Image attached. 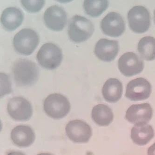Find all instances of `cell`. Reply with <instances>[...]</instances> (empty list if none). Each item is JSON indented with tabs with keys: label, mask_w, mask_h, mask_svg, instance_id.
Returning <instances> with one entry per match:
<instances>
[{
	"label": "cell",
	"mask_w": 155,
	"mask_h": 155,
	"mask_svg": "<svg viewBox=\"0 0 155 155\" xmlns=\"http://www.w3.org/2000/svg\"><path fill=\"white\" fill-rule=\"evenodd\" d=\"M15 84L18 86L29 87L38 82L39 77L38 67L33 61L20 59L15 61L12 68Z\"/></svg>",
	"instance_id": "6da1fadb"
},
{
	"label": "cell",
	"mask_w": 155,
	"mask_h": 155,
	"mask_svg": "<svg viewBox=\"0 0 155 155\" xmlns=\"http://www.w3.org/2000/svg\"><path fill=\"white\" fill-rule=\"evenodd\" d=\"M127 17L130 28L136 33L146 32L150 27V14L143 6L133 7L128 12Z\"/></svg>",
	"instance_id": "8992f818"
},
{
	"label": "cell",
	"mask_w": 155,
	"mask_h": 155,
	"mask_svg": "<svg viewBox=\"0 0 155 155\" xmlns=\"http://www.w3.org/2000/svg\"><path fill=\"white\" fill-rule=\"evenodd\" d=\"M63 53L61 48L54 43L48 42L41 46L36 55L41 66L47 70H54L61 64Z\"/></svg>",
	"instance_id": "277c9868"
},
{
	"label": "cell",
	"mask_w": 155,
	"mask_h": 155,
	"mask_svg": "<svg viewBox=\"0 0 155 155\" xmlns=\"http://www.w3.org/2000/svg\"><path fill=\"white\" fill-rule=\"evenodd\" d=\"M38 155H53L52 154H49V153H40V154H38Z\"/></svg>",
	"instance_id": "484cf974"
},
{
	"label": "cell",
	"mask_w": 155,
	"mask_h": 155,
	"mask_svg": "<svg viewBox=\"0 0 155 155\" xmlns=\"http://www.w3.org/2000/svg\"><path fill=\"white\" fill-rule=\"evenodd\" d=\"M137 51L142 58L148 61L155 59V38L145 36L141 38L137 45Z\"/></svg>",
	"instance_id": "ffe728a7"
},
{
	"label": "cell",
	"mask_w": 155,
	"mask_h": 155,
	"mask_svg": "<svg viewBox=\"0 0 155 155\" xmlns=\"http://www.w3.org/2000/svg\"><path fill=\"white\" fill-rule=\"evenodd\" d=\"M43 108L48 116L55 119L64 118L70 112L71 104L69 100L60 94L48 95L44 101Z\"/></svg>",
	"instance_id": "5b68a950"
},
{
	"label": "cell",
	"mask_w": 155,
	"mask_h": 155,
	"mask_svg": "<svg viewBox=\"0 0 155 155\" xmlns=\"http://www.w3.org/2000/svg\"><path fill=\"white\" fill-rule=\"evenodd\" d=\"M123 92L122 83L117 78L106 81L102 88V94L105 101L110 103L117 102L122 97Z\"/></svg>",
	"instance_id": "e0dca14e"
},
{
	"label": "cell",
	"mask_w": 155,
	"mask_h": 155,
	"mask_svg": "<svg viewBox=\"0 0 155 155\" xmlns=\"http://www.w3.org/2000/svg\"><path fill=\"white\" fill-rule=\"evenodd\" d=\"M154 131L149 124L134 126L131 129V138L134 143L140 146H144L154 137Z\"/></svg>",
	"instance_id": "ac0fdd59"
},
{
	"label": "cell",
	"mask_w": 155,
	"mask_h": 155,
	"mask_svg": "<svg viewBox=\"0 0 155 155\" xmlns=\"http://www.w3.org/2000/svg\"><path fill=\"white\" fill-rule=\"evenodd\" d=\"M151 84L146 79L140 78L130 81L126 86L125 96L132 101L146 100L151 94Z\"/></svg>",
	"instance_id": "9c48e42d"
},
{
	"label": "cell",
	"mask_w": 155,
	"mask_h": 155,
	"mask_svg": "<svg viewBox=\"0 0 155 155\" xmlns=\"http://www.w3.org/2000/svg\"><path fill=\"white\" fill-rule=\"evenodd\" d=\"M147 154L148 155H155V143L149 148Z\"/></svg>",
	"instance_id": "cb8c5ba5"
},
{
	"label": "cell",
	"mask_w": 155,
	"mask_h": 155,
	"mask_svg": "<svg viewBox=\"0 0 155 155\" xmlns=\"http://www.w3.org/2000/svg\"><path fill=\"white\" fill-rule=\"evenodd\" d=\"M102 31L108 36L117 38L125 32V23L120 14L111 12L103 18L100 23Z\"/></svg>",
	"instance_id": "30bf717a"
},
{
	"label": "cell",
	"mask_w": 155,
	"mask_h": 155,
	"mask_svg": "<svg viewBox=\"0 0 155 155\" xmlns=\"http://www.w3.org/2000/svg\"><path fill=\"white\" fill-rule=\"evenodd\" d=\"M119 51V43L117 41L103 38L96 43L94 52L99 59L110 62L116 58Z\"/></svg>",
	"instance_id": "5bb4252c"
},
{
	"label": "cell",
	"mask_w": 155,
	"mask_h": 155,
	"mask_svg": "<svg viewBox=\"0 0 155 155\" xmlns=\"http://www.w3.org/2000/svg\"><path fill=\"white\" fill-rule=\"evenodd\" d=\"M7 155H25L23 154L22 152L20 151H12V152H9Z\"/></svg>",
	"instance_id": "d4e9b609"
},
{
	"label": "cell",
	"mask_w": 155,
	"mask_h": 155,
	"mask_svg": "<svg viewBox=\"0 0 155 155\" xmlns=\"http://www.w3.org/2000/svg\"><path fill=\"white\" fill-rule=\"evenodd\" d=\"M153 116V110L148 103L133 104L130 106L126 112L125 118L135 126L147 124Z\"/></svg>",
	"instance_id": "4fadbf2b"
},
{
	"label": "cell",
	"mask_w": 155,
	"mask_h": 155,
	"mask_svg": "<svg viewBox=\"0 0 155 155\" xmlns=\"http://www.w3.org/2000/svg\"><path fill=\"white\" fill-rule=\"evenodd\" d=\"M118 67L124 76L131 77L143 71L144 63L136 54L127 52L124 54L118 60Z\"/></svg>",
	"instance_id": "ba28073f"
},
{
	"label": "cell",
	"mask_w": 155,
	"mask_h": 155,
	"mask_svg": "<svg viewBox=\"0 0 155 155\" xmlns=\"http://www.w3.org/2000/svg\"><path fill=\"white\" fill-rule=\"evenodd\" d=\"M12 91L9 77L6 74L1 73V97L9 94Z\"/></svg>",
	"instance_id": "603a6c76"
},
{
	"label": "cell",
	"mask_w": 155,
	"mask_h": 155,
	"mask_svg": "<svg viewBox=\"0 0 155 155\" xmlns=\"http://www.w3.org/2000/svg\"><path fill=\"white\" fill-rule=\"evenodd\" d=\"M23 7L29 13H37L39 12L45 5V1L43 0L38 1H21Z\"/></svg>",
	"instance_id": "7402d4cb"
},
{
	"label": "cell",
	"mask_w": 155,
	"mask_h": 155,
	"mask_svg": "<svg viewBox=\"0 0 155 155\" xmlns=\"http://www.w3.org/2000/svg\"><path fill=\"white\" fill-rule=\"evenodd\" d=\"M39 36L33 29L25 28L15 35L13 40L14 48L18 53L22 55L31 54L39 43Z\"/></svg>",
	"instance_id": "3957f363"
},
{
	"label": "cell",
	"mask_w": 155,
	"mask_h": 155,
	"mask_svg": "<svg viewBox=\"0 0 155 155\" xmlns=\"http://www.w3.org/2000/svg\"><path fill=\"white\" fill-rule=\"evenodd\" d=\"M93 120L97 125L106 126L110 125L114 119V114L109 106L99 104L94 106L92 110Z\"/></svg>",
	"instance_id": "d6986e66"
},
{
	"label": "cell",
	"mask_w": 155,
	"mask_h": 155,
	"mask_svg": "<svg viewBox=\"0 0 155 155\" xmlns=\"http://www.w3.org/2000/svg\"><path fill=\"white\" fill-rule=\"evenodd\" d=\"M109 5V2L106 0H85L84 2V8L88 15L91 17H97L107 9Z\"/></svg>",
	"instance_id": "44dd1931"
},
{
	"label": "cell",
	"mask_w": 155,
	"mask_h": 155,
	"mask_svg": "<svg viewBox=\"0 0 155 155\" xmlns=\"http://www.w3.org/2000/svg\"><path fill=\"white\" fill-rule=\"evenodd\" d=\"M24 20L23 12L19 8L14 7L7 8L2 12L1 22L8 31H13L21 25Z\"/></svg>",
	"instance_id": "9a60e30c"
},
{
	"label": "cell",
	"mask_w": 155,
	"mask_h": 155,
	"mask_svg": "<svg viewBox=\"0 0 155 155\" xmlns=\"http://www.w3.org/2000/svg\"><path fill=\"white\" fill-rule=\"evenodd\" d=\"M154 22H155V9L154 11Z\"/></svg>",
	"instance_id": "4316f807"
},
{
	"label": "cell",
	"mask_w": 155,
	"mask_h": 155,
	"mask_svg": "<svg viewBox=\"0 0 155 155\" xmlns=\"http://www.w3.org/2000/svg\"><path fill=\"white\" fill-rule=\"evenodd\" d=\"M65 130L68 137L77 143H87L92 136L91 126L82 120L70 121L66 126Z\"/></svg>",
	"instance_id": "7c38bea8"
},
{
	"label": "cell",
	"mask_w": 155,
	"mask_h": 155,
	"mask_svg": "<svg viewBox=\"0 0 155 155\" xmlns=\"http://www.w3.org/2000/svg\"><path fill=\"white\" fill-rule=\"evenodd\" d=\"M11 139L14 143L20 147H27L31 145L35 140L34 131L27 125H19L12 130Z\"/></svg>",
	"instance_id": "2e32d148"
},
{
	"label": "cell",
	"mask_w": 155,
	"mask_h": 155,
	"mask_svg": "<svg viewBox=\"0 0 155 155\" xmlns=\"http://www.w3.org/2000/svg\"><path fill=\"white\" fill-rule=\"evenodd\" d=\"M43 20L48 28L54 31H60L64 28L67 22V15L63 8L53 5L45 11Z\"/></svg>",
	"instance_id": "8fae6325"
},
{
	"label": "cell",
	"mask_w": 155,
	"mask_h": 155,
	"mask_svg": "<svg viewBox=\"0 0 155 155\" xmlns=\"http://www.w3.org/2000/svg\"><path fill=\"white\" fill-rule=\"evenodd\" d=\"M7 110L10 117L16 121H27L32 116L31 104L26 99L21 97L10 99L8 104Z\"/></svg>",
	"instance_id": "52a82bcc"
},
{
	"label": "cell",
	"mask_w": 155,
	"mask_h": 155,
	"mask_svg": "<svg viewBox=\"0 0 155 155\" xmlns=\"http://www.w3.org/2000/svg\"><path fill=\"white\" fill-rule=\"evenodd\" d=\"M95 31L94 24L84 16L75 15L70 21L68 34L71 41L80 43L88 40Z\"/></svg>",
	"instance_id": "7a4b0ae2"
}]
</instances>
